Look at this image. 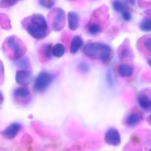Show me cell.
Masks as SVG:
<instances>
[{
  "mask_svg": "<svg viewBox=\"0 0 151 151\" xmlns=\"http://www.w3.org/2000/svg\"><path fill=\"white\" fill-rule=\"evenodd\" d=\"M23 28L35 39L41 40L47 37L50 30L45 17L40 14H34L24 19Z\"/></svg>",
  "mask_w": 151,
  "mask_h": 151,
  "instance_id": "obj_1",
  "label": "cell"
},
{
  "mask_svg": "<svg viewBox=\"0 0 151 151\" xmlns=\"http://www.w3.org/2000/svg\"><path fill=\"white\" fill-rule=\"evenodd\" d=\"M85 54L91 59H99L104 64H108L113 57V50L108 45L99 42H90L84 48Z\"/></svg>",
  "mask_w": 151,
  "mask_h": 151,
  "instance_id": "obj_2",
  "label": "cell"
},
{
  "mask_svg": "<svg viewBox=\"0 0 151 151\" xmlns=\"http://www.w3.org/2000/svg\"><path fill=\"white\" fill-rule=\"evenodd\" d=\"M2 49L8 58L14 61L17 60L23 57L27 50L25 44L14 35L6 39L2 45Z\"/></svg>",
  "mask_w": 151,
  "mask_h": 151,
  "instance_id": "obj_3",
  "label": "cell"
},
{
  "mask_svg": "<svg viewBox=\"0 0 151 151\" xmlns=\"http://www.w3.org/2000/svg\"><path fill=\"white\" fill-rule=\"evenodd\" d=\"M48 27L52 31H60L64 28L66 22L65 12L60 8L53 9L47 15Z\"/></svg>",
  "mask_w": 151,
  "mask_h": 151,
  "instance_id": "obj_4",
  "label": "cell"
},
{
  "mask_svg": "<svg viewBox=\"0 0 151 151\" xmlns=\"http://www.w3.org/2000/svg\"><path fill=\"white\" fill-rule=\"evenodd\" d=\"M54 75L47 71H41L34 80L33 87L36 91L38 93L45 92L54 80Z\"/></svg>",
  "mask_w": 151,
  "mask_h": 151,
  "instance_id": "obj_5",
  "label": "cell"
},
{
  "mask_svg": "<svg viewBox=\"0 0 151 151\" xmlns=\"http://www.w3.org/2000/svg\"><path fill=\"white\" fill-rule=\"evenodd\" d=\"M105 142L108 145L117 146L121 143V137L119 131L114 127L109 128L105 134Z\"/></svg>",
  "mask_w": 151,
  "mask_h": 151,
  "instance_id": "obj_6",
  "label": "cell"
},
{
  "mask_svg": "<svg viewBox=\"0 0 151 151\" xmlns=\"http://www.w3.org/2000/svg\"><path fill=\"white\" fill-rule=\"evenodd\" d=\"M34 76L33 73L29 70H17L16 75V81L18 84L27 86L32 83Z\"/></svg>",
  "mask_w": 151,
  "mask_h": 151,
  "instance_id": "obj_7",
  "label": "cell"
},
{
  "mask_svg": "<svg viewBox=\"0 0 151 151\" xmlns=\"http://www.w3.org/2000/svg\"><path fill=\"white\" fill-rule=\"evenodd\" d=\"M52 45L47 43L42 45L38 50L39 60L43 64L48 62L52 57Z\"/></svg>",
  "mask_w": 151,
  "mask_h": 151,
  "instance_id": "obj_8",
  "label": "cell"
},
{
  "mask_svg": "<svg viewBox=\"0 0 151 151\" xmlns=\"http://www.w3.org/2000/svg\"><path fill=\"white\" fill-rule=\"evenodd\" d=\"M137 102L139 107L143 111L150 112L151 109V100L150 93L141 92L138 96Z\"/></svg>",
  "mask_w": 151,
  "mask_h": 151,
  "instance_id": "obj_9",
  "label": "cell"
},
{
  "mask_svg": "<svg viewBox=\"0 0 151 151\" xmlns=\"http://www.w3.org/2000/svg\"><path fill=\"white\" fill-rule=\"evenodd\" d=\"M13 96L17 101H29L30 100L31 92L27 86H21L15 89Z\"/></svg>",
  "mask_w": 151,
  "mask_h": 151,
  "instance_id": "obj_10",
  "label": "cell"
},
{
  "mask_svg": "<svg viewBox=\"0 0 151 151\" xmlns=\"http://www.w3.org/2000/svg\"><path fill=\"white\" fill-rule=\"evenodd\" d=\"M118 55L120 59H131L133 58V54L132 49L129 45L128 40H126L119 47Z\"/></svg>",
  "mask_w": 151,
  "mask_h": 151,
  "instance_id": "obj_11",
  "label": "cell"
},
{
  "mask_svg": "<svg viewBox=\"0 0 151 151\" xmlns=\"http://www.w3.org/2000/svg\"><path fill=\"white\" fill-rule=\"evenodd\" d=\"M22 129V125L19 123L15 122L8 126L2 132V135L8 139L15 137Z\"/></svg>",
  "mask_w": 151,
  "mask_h": 151,
  "instance_id": "obj_12",
  "label": "cell"
},
{
  "mask_svg": "<svg viewBox=\"0 0 151 151\" xmlns=\"http://www.w3.org/2000/svg\"><path fill=\"white\" fill-rule=\"evenodd\" d=\"M142 119L140 113L137 111H132L129 113L124 119V123L128 127H134L138 125Z\"/></svg>",
  "mask_w": 151,
  "mask_h": 151,
  "instance_id": "obj_13",
  "label": "cell"
},
{
  "mask_svg": "<svg viewBox=\"0 0 151 151\" xmlns=\"http://www.w3.org/2000/svg\"><path fill=\"white\" fill-rule=\"evenodd\" d=\"M116 71L118 76L121 77H129L133 74L134 69L129 63H123L118 65Z\"/></svg>",
  "mask_w": 151,
  "mask_h": 151,
  "instance_id": "obj_14",
  "label": "cell"
},
{
  "mask_svg": "<svg viewBox=\"0 0 151 151\" xmlns=\"http://www.w3.org/2000/svg\"><path fill=\"white\" fill-rule=\"evenodd\" d=\"M69 28L72 31L77 29L79 24V17L76 12H69L68 15Z\"/></svg>",
  "mask_w": 151,
  "mask_h": 151,
  "instance_id": "obj_15",
  "label": "cell"
},
{
  "mask_svg": "<svg viewBox=\"0 0 151 151\" xmlns=\"http://www.w3.org/2000/svg\"><path fill=\"white\" fill-rule=\"evenodd\" d=\"M151 43L150 36H145L140 39L139 42L138 43V46L142 52L145 53H148L150 55Z\"/></svg>",
  "mask_w": 151,
  "mask_h": 151,
  "instance_id": "obj_16",
  "label": "cell"
},
{
  "mask_svg": "<svg viewBox=\"0 0 151 151\" xmlns=\"http://www.w3.org/2000/svg\"><path fill=\"white\" fill-rule=\"evenodd\" d=\"M83 45V40L80 36L76 35L72 38L70 43V51L72 54H76Z\"/></svg>",
  "mask_w": 151,
  "mask_h": 151,
  "instance_id": "obj_17",
  "label": "cell"
},
{
  "mask_svg": "<svg viewBox=\"0 0 151 151\" xmlns=\"http://www.w3.org/2000/svg\"><path fill=\"white\" fill-rule=\"evenodd\" d=\"M65 52L64 46L63 44H57L53 47L52 53L57 58H60L64 55Z\"/></svg>",
  "mask_w": 151,
  "mask_h": 151,
  "instance_id": "obj_18",
  "label": "cell"
},
{
  "mask_svg": "<svg viewBox=\"0 0 151 151\" xmlns=\"http://www.w3.org/2000/svg\"><path fill=\"white\" fill-rule=\"evenodd\" d=\"M16 65L22 70H27L30 68L29 61L27 57H22L17 60Z\"/></svg>",
  "mask_w": 151,
  "mask_h": 151,
  "instance_id": "obj_19",
  "label": "cell"
},
{
  "mask_svg": "<svg viewBox=\"0 0 151 151\" xmlns=\"http://www.w3.org/2000/svg\"><path fill=\"white\" fill-rule=\"evenodd\" d=\"M102 27L94 23L90 22L88 26V31L92 35H96L101 32Z\"/></svg>",
  "mask_w": 151,
  "mask_h": 151,
  "instance_id": "obj_20",
  "label": "cell"
},
{
  "mask_svg": "<svg viewBox=\"0 0 151 151\" xmlns=\"http://www.w3.org/2000/svg\"><path fill=\"white\" fill-rule=\"evenodd\" d=\"M0 25H1V27L4 29H11L10 20L6 15L0 14Z\"/></svg>",
  "mask_w": 151,
  "mask_h": 151,
  "instance_id": "obj_21",
  "label": "cell"
},
{
  "mask_svg": "<svg viewBox=\"0 0 151 151\" xmlns=\"http://www.w3.org/2000/svg\"><path fill=\"white\" fill-rule=\"evenodd\" d=\"M139 29L143 32H149L151 31V19L145 18L143 19L139 24Z\"/></svg>",
  "mask_w": 151,
  "mask_h": 151,
  "instance_id": "obj_22",
  "label": "cell"
},
{
  "mask_svg": "<svg viewBox=\"0 0 151 151\" xmlns=\"http://www.w3.org/2000/svg\"><path fill=\"white\" fill-rule=\"evenodd\" d=\"M113 8L116 12L119 13H122L125 11L126 6L122 1H114L112 3Z\"/></svg>",
  "mask_w": 151,
  "mask_h": 151,
  "instance_id": "obj_23",
  "label": "cell"
},
{
  "mask_svg": "<svg viewBox=\"0 0 151 151\" xmlns=\"http://www.w3.org/2000/svg\"><path fill=\"white\" fill-rule=\"evenodd\" d=\"M38 2L41 6L49 9L52 8L54 6L55 4V1L51 0H41L39 1Z\"/></svg>",
  "mask_w": 151,
  "mask_h": 151,
  "instance_id": "obj_24",
  "label": "cell"
},
{
  "mask_svg": "<svg viewBox=\"0 0 151 151\" xmlns=\"http://www.w3.org/2000/svg\"><path fill=\"white\" fill-rule=\"evenodd\" d=\"M18 2V1H1L0 8H4L13 6Z\"/></svg>",
  "mask_w": 151,
  "mask_h": 151,
  "instance_id": "obj_25",
  "label": "cell"
},
{
  "mask_svg": "<svg viewBox=\"0 0 151 151\" xmlns=\"http://www.w3.org/2000/svg\"><path fill=\"white\" fill-rule=\"evenodd\" d=\"M78 68L81 72L86 73L90 70V66L87 63L84 61H81L78 65Z\"/></svg>",
  "mask_w": 151,
  "mask_h": 151,
  "instance_id": "obj_26",
  "label": "cell"
},
{
  "mask_svg": "<svg viewBox=\"0 0 151 151\" xmlns=\"http://www.w3.org/2000/svg\"><path fill=\"white\" fill-rule=\"evenodd\" d=\"M106 79L109 86V87L113 86L114 85V80H113L112 72L110 69L108 70L106 74Z\"/></svg>",
  "mask_w": 151,
  "mask_h": 151,
  "instance_id": "obj_27",
  "label": "cell"
},
{
  "mask_svg": "<svg viewBox=\"0 0 151 151\" xmlns=\"http://www.w3.org/2000/svg\"><path fill=\"white\" fill-rule=\"evenodd\" d=\"M5 74H4V67L3 63L0 60V85H2L4 82Z\"/></svg>",
  "mask_w": 151,
  "mask_h": 151,
  "instance_id": "obj_28",
  "label": "cell"
},
{
  "mask_svg": "<svg viewBox=\"0 0 151 151\" xmlns=\"http://www.w3.org/2000/svg\"><path fill=\"white\" fill-rule=\"evenodd\" d=\"M122 17L124 21H126V22H128L131 19L132 15L129 11L125 10V11H124L123 13H122Z\"/></svg>",
  "mask_w": 151,
  "mask_h": 151,
  "instance_id": "obj_29",
  "label": "cell"
},
{
  "mask_svg": "<svg viewBox=\"0 0 151 151\" xmlns=\"http://www.w3.org/2000/svg\"><path fill=\"white\" fill-rule=\"evenodd\" d=\"M3 101V96L1 92L0 91V105L2 103Z\"/></svg>",
  "mask_w": 151,
  "mask_h": 151,
  "instance_id": "obj_30",
  "label": "cell"
},
{
  "mask_svg": "<svg viewBox=\"0 0 151 151\" xmlns=\"http://www.w3.org/2000/svg\"><path fill=\"white\" fill-rule=\"evenodd\" d=\"M129 2H130L131 3L132 5H135V3H136V1H130Z\"/></svg>",
  "mask_w": 151,
  "mask_h": 151,
  "instance_id": "obj_31",
  "label": "cell"
}]
</instances>
